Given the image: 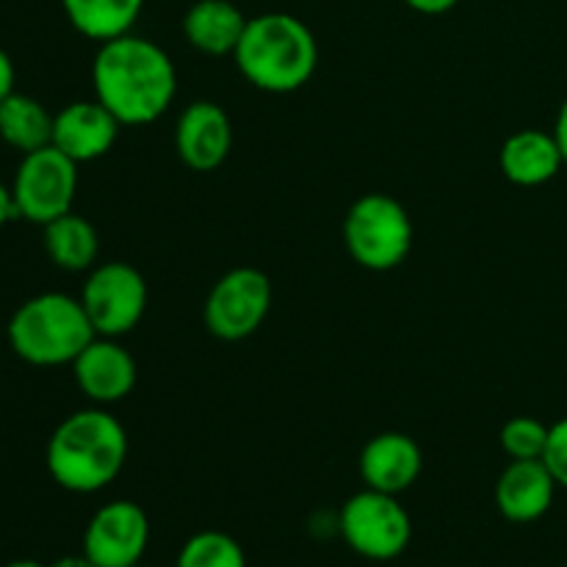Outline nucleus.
<instances>
[{"label": "nucleus", "instance_id": "nucleus-1", "mask_svg": "<svg viewBox=\"0 0 567 567\" xmlns=\"http://www.w3.org/2000/svg\"><path fill=\"white\" fill-rule=\"evenodd\" d=\"M94 100L120 120V125H150L172 109L177 70L169 53L153 39L125 33L97 48L92 61Z\"/></svg>", "mask_w": 567, "mask_h": 567}, {"label": "nucleus", "instance_id": "nucleus-5", "mask_svg": "<svg viewBox=\"0 0 567 567\" xmlns=\"http://www.w3.org/2000/svg\"><path fill=\"white\" fill-rule=\"evenodd\" d=\"M415 227L408 208L382 192L363 194L343 216V244L358 266L369 271H391L413 252Z\"/></svg>", "mask_w": 567, "mask_h": 567}, {"label": "nucleus", "instance_id": "nucleus-3", "mask_svg": "<svg viewBox=\"0 0 567 567\" xmlns=\"http://www.w3.org/2000/svg\"><path fill=\"white\" fill-rule=\"evenodd\" d=\"M233 61L260 92L291 94L313 78L319 66V44L299 17L269 11L249 17Z\"/></svg>", "mask_w": 567, "mask_h": 567}, {"label": "nucleus", "instance_id": "nucleus-22", "mask_svg": "<svg viewBox=\"0 0 567 567\" xmlns=\"http://www.w3.org/2000/svg\"><path fill=\"white\" fill-rule=\"evenodd\" d=\"M548 430L551 426L543 424L540 419L532 415H515L498 432V443H502L504 454L509 460H543L548 446Z\"/></svg>", "mask_w": 567, "mask_h": 567}, {"label": "nucleus", "instance_id": "nucleus-28", "mask_svg": "<svg viewBox=\"0 0 567 567\" xmlns=\"http://www.w3.org/2000/svg\"><path fill=\"white\" fill-rule=\"evenodd\" d=\"M48 567H97L92 563V559L86 557V554H72V557H61V559H55L53 565H48Z\"/></svg>", "mask_w": 567, "mask_h": 567}, {"label": "nucleus", "instance_id": "nucleus-17", "mask_svg": "<svg viewBox=\"0 0 567 567\" xmlns=\"http://www.w3.org/2000/svg\"><path fill=\"white\" fill-rule=\"evenodd\" d=\"M247 22L233 0H197L183 17V37L203 55H233Z\"/></svg>", "mask_w": 567, "mask_h": 567}, {"label": "nucleus", "instance_id": "nucleus-6", "mask_svg": "<svg viewBox=\"0 0 567 567\" xmlns=\"http://www.w3.org/2000/svg\"><path fill=\"white\" fill-rule=\"evenodd\" d=\"M338 532L354 554L374 563L402 557L413 537V520L399 504V496L380 491L354 493L338 513Z\"/></svg>", "mask_w": 567, "mask_h": 567}, {"label": "nucleus", "instance_id": "nucleus-18", "mask_svg": "<svg viewBox=\"0 0 567 567\" xmlns=\"http://www.w3.org/2000/svg\"><path fill=\"white\" fill-rule=\"evenodd\" d=\"M42 244L53 266L64 271H89L97 266L100 236L86 216L75 210L42 227Z\"/></svg>", "mask_w": 567, "mask_h": 567}, {"label": "nucleus", "instance_id": "nucleus-25", "mask_svg": "<svg viewBox=\"0 0 567 567\" xmlns=\"http://www.w3.org/2000/svg\"><path fill=\"white\" fill-rule=\"evenodd\" d=\"M404 3H408L413 11H419V14L435 17V14H446V11H452L460 0H404Z\"/></svg>", "mask_w": 567, "mask_h": 567}, {"label": "nucleus", "instance_id": "nucleus-8", "mask_svg": "<svg viewBox=\"0 0 567 567\" xmlns=\"http://www.w3.org/2000/svg\"><path fill=\"white\" fill-rule=\"evenodd\" d=\"M78 194V164L53 144L22 155L11 181V197L20 219L44 227L70 214Z\"/></svg>", "mask_w": 567, "mask_h": 567}, {"label": "nucleus", "instance_id": "nucleus-19", "mask_svg": "<svg viewBox=\"0 0 567 567\" xmlns=\"http://www.w3.org/2000/svg\"><path fill=\"white\" fill-rule=\"evenodd\" d=\"M53 116L42 100L14 89L0 103V138L20 155L37 153L53 144Z\"/></svg>", "mask_w": 567, "mask_h": 567}, {"label": "nucleus", "instance_id": "nucleus-15", "mask_svg": "<svg viewBox=\"0 0 567 567\" xmlns=\"http://www.w3.org/2000/svg\"><path fill=\"white\" fill-rule=\"evenodd\" d=\"M557 487L543 460H509L496 482V509L513 524H535L554 507Z\"/></svg>", "mask_w": 567, "mask_h": 567}, {"label": "nucleus", "instance_id": "nucleus-23", "mask_svg": "<svg viewBox=\"0 0 567 567\" xmlns=\"http://www.w3.org/2000/svg\"><path fill=\"white\" fill-rule=\"evenodd\" d=\"M543 463L548 465L557 485L567 491V415L548 430V446L546 454H543Z\"/></svg>", "mask_w": 567, "mask_h": 567}, {"label": "nucleus", "instance_id": "nucleus-14", "mask_svg": "<svg viewBox=\"0 0 567 567\" xmlns=\"http://www.w3.org/2000/svg\"><path fill=\"white\" fill-rule=\"evenodd\" d=\"M424 468L421 446L404 432H380L360 452V480L365 487L380 493L410 491Z\"/></svg>", "mask_w": 567, "mask_h": 567}, {"label": "nucleus", "instance_id": "nucleus-21", "mask_svg": "<svg viewBox=\"0 0 567 567\" xmlns=\"http://www.w3.org/2000/svg\"><path fill=\"white\" fill-rule=\"evenodd\" d=\"M177 567H247V554L236 537L208 529L183 543Z\"/></svg>", "mask_w": 567, "mask_h": 567}, {"label": "nucleus", "instance_id": "nucleus-16", "mask_svg": "<svg viewBox=\"0 0 567 567\" xmlns=\"http://www.w3.org/2000/svg\"><path fill=\"white\" fill-rule=\"evenodd\" d=\"M563 166V150H559L554 133L537 131V127L513 133L498 150V169L515 186H546L559 175Z\"/></svg>", "mask_w": 567, "mask_h": 567}, {"label": "nucleus", "instance_id": "nucleus-11", "mask_svg": "<svg viewBox=\"0 0 567 567\" xmlns=\"http://www.w3.org/2000/svg\"><path fill=\"white\" fill-rule=\"evenodd\" d=\"M72 377L89 402L109 408L131 396L138 380V365L120 338L94 336L89 347L72 360Z\"/></svg>", "mask_w": 567, "mask_h": 567}, {"label": "nucleus", "instance_id": "nucleus-7", "mask_svg": "<svg viewBox=\"0 0 567 567\" xmlns=\"http://www.w3.org/2000/svg\"><path fill=\"white\" fill-rule=\"evenodd\" d=\"M78 299L97 336L122 338L136 330L147 313L150 288L136 266L125 260H105L89 269Z\"/></svg>", "mask_w": 567, "mask_h": 567}, {"label": "nucleus", "instance_id": "nucleus-26", "mask_svg": "<svg viewBox=\"0 0 567 567\" xmlns=\"http://www.w3.org/2000/svg\"><path fill=\"white\" fill-rule=\"evenodd\" d=\"M11 219H17L14 197H11V186H6V183L0 181V230H3Z\"/></svg>", "mask_w": 567, "mask_h": 567}, {"label": "nucleus", "instance_id": "nucleus-10", "mask_svg": "<svg viewBox=\"0 0 567 567\" xmlns=\"http://www.w3.org/2000/svg\"><path fill=\"white\" fill-rule=\"evenodd\" d=\"M150 546V518L136 502L103 504L83 532V554L97 567L142 565Z\"/></svg>", "mask_w": 567, "mask_h": 567}, {"label": "nucleus", "instance_id": "nucleus-13", "mask_svg": "<svg viewBox=\"0 0 567 567\" xmlns=\"http://www.w3.org/2000/svg\"><path fill=\"white\" fill-rule=\"evenodd\" d=\"M122 125L100 100H75L53 116V147L75 164L111 153Z\"/></svg>", "mask_w": 567, "mask_h": 567}, {"label": "nucleus", "instance_id": "nucleus-30", "mask_svg": "<svg viewBox=\"0 0 567 567\" xmlns=\"http://www.w3.org/2000/svg\"><path fill=\"white\" fill-rule=\"evenodd\" d=\"M133 567H150V565H133Z\"/></svg>", "mask_w": 567, "mask_h": 567}, {"label": "nucleus", "instance_id": "nucleus-12", "mask_svg": "<svg viewBox=\"0 0 567 567\" xmlns=\"http://www.w3.org/2000/svg\"><path fill=\"white\" fill-rule=\"evenodd\" d=\"M177 158L192 172H214L233 150V122L214 100H194L175 125Z\"/></svg>", "mask_w": 567, "mask_h": 567}, {"label": "nucleus", "instance_id": "nucleus-4", "mask_svg": "<svg viewBox=\"0 0 567 567\" xmlns=\"http://www.w3.org/2000/svg\"><path fill=\"white\" fill-rule=\"evenodd\" d=\"M97 336L83 310L81 299L70 293L48 291L25 299L11 313L6 338L22 363L53 369L72 365V360Z\"/></svg>", "mask_w": 567, "mask_h": 567}, {"label": "nucleus", "instance_id": "nucleus-2", "mask_svg": "<svg viewBox=\"0 0 567 567\" xmlns=\"http://www.w3.org/2000/svg\"><path fill=\"white\" fill-rule=\"evenodd\" d=\"M125 426L103 408L75 410L50 435L44 449L48 474L70 493H97L122 474L127 460Z\"/></svg>", "mask_w": 567, "mask_h": 567}, {"label": "nucleus", "instance_id": "nucleus-24", "mask_svg": "<svg viewBox=\"0 0 567 567\" xmlns=\"http://www.w3.org/2000/svg\"><path fill=\"white\" fill-rule=\"evenodd\" d=\"M14 81H17L14 61H11V55L0 48V103L14 92Z\"/></svg>", "mask_w": 567, "mask_h": 567}, {"label": "nucleus", "instance_id": "nucleus-20", "mask_svg": "<svg viewBox=\"0 0 567 567\" xmlns=\"http://www.w3.org/2000/svg\"><path fill=\"white\" fill-rule=\"evenodd\" d=\"M61 6L81 37L103 44L133 31L144 0H61Z\"/></svg>", "mask_w": 567, "mask_h": 567}, {"label": "nucleus", "instance_id": "nucleus-29", "mask_svg": "<svg viewBox=\"0 0 567 567\" xmlns=\"http://www.w3.org/2000/svg\"><path fill=\"white\" fill-rule=\"evenodd\" d=\"M3 567H44V565L37 563V559H14V563H9Z\"/></svg>", "mask_w": 567, "mask_h": 567}, {"label": "nucleus", "instance_id": "nucleus-9", "mask_svg": "<svg viewBox=\"0 0 567 567\" xmlns=\"http://www.w3.org/2000/svg\"><path fill=\"white\" fill-rule=\"evenodd\" d=\"M271 310L269 277L252 266H238L221 275L205 297V327L219 341H244L264 327Z\"/></svg>", "mask_w": 567, "mask_h": 567}, {"label": "nucleus", "instance_id": "nucleus-27", "mask_svg": "<svg viewBox=\"0 0 567 567\" xmlns=\"http://www.w3.org/2000/svg\"><path fill=\"white\" fill-rule=\"evenodd\" d=\"M554 138H557L559 150H563V158H565V166H567V97L565 103L559 105V114H557V122H554Z\"/></svg>", "mask_w": 567, "mask_h": 567}]
</instances>
